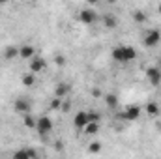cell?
I'll return each instance as SVG.
<instances>
[{"label": "cell", "mask_w": 161, "mask_h": 159, "mask_svg": "<svg viewBox=\"0 0 161 159\" xmlns=\"http://www.w3.org/2000/svg\"><path fill=\"white\" fill-rule=\"evenodd\" d=\"M36 129H38L40 135L51 133V131H53V120L49 118V116H40L38 122H36Z\"/></svg>", "instance_id": "1"}, {"label": "cell", "mask_w": 161, "mask_h": 159, "mask_svg": "<svg viewBox=\"0 0 161 159\" xmlns=\"http://www.w3.org/2000/svg\"><path fill=\"white\" fill-rule=\"evenodd\" d=\"M159 41H161V32L159 30H156V28H152V30H148V32L144 34L142 43H144L146 47H156Z\"/></svg>", "instance_id": "2"}, {"label": "cell", "mask_w": 161, "mask_h": 159, "mask_svg": "<svg viewBox=\"0 0 161 159\" xmlns=\"http://www.w3.org/2000/svg\"><path fill=\"white\" fill-rule=\"evenodd\" d=\"M122 118L127 120V122L139 120L141 118V107H139V105H129V107H125V111L122 112Z\"/></svg>", "instance_id": "3"}, {"label": "cell", "mask_w": 161, "mask_h": 159, "mask_svg": "<svg viewBox=\"0 0 161 159\" xmlns=\"http://www.w3.org/2000/svg\"><path fill=\"white\" fill-rule=\"evenodd\" d=\"M45 68H47V62H45V58L36 56V58H32V60H30V73L38 75V73H41Z\"/></svg>", "instance_id": "4"}, {"label": "cell", "mask_w": 161, "mask_h": 159, "mask_svg": "<svg viewBox=\"0 0 161 159\" xmlns=\"http://www.w3.org/2000/svg\"><path fill=\"white\" fill-rule=\"evenodd\" d=\"M88 123H90V122H88V112H86V111H79V112L75 114V118H73V125H75L77 129H84Z\"/></svg>", "instance_id": "5"}, {"label": "cell", "mask_w": 161, "mask_h": 159, "mask_svg": "<svg viewBox=\"0 0 161 159\" xmlns=\"http://www.w3.org/2000/svg\"><path fill=\"white\" fill-rule=\"evenodd\" d=\"M146 79L150 80L152 84H159V80H161V71L156 68V66H150V68H146Z\"/></svg>", "instance_id": "6"}, {"label": "cell", "mask_w": 161, "mask_h": 159, "mask_svg": "<svg viewBox=\"0 0 161 159\" xmlns=\"http://www.w3.org/2000/svg\"><path fill=\"white\" fill-rule=\"evenodd\" d=\"M19 56L23 60H32V58H36V49L32 45H21L19 47Z\"/></svg>", "instance_id": "7"}, {"label": "cell", "mask_w": 161, "mask_h": 159, "mask_svg": "<svg viewBox=\"0 0 161 159\" xmlns=\"http://www.w3.org/2000/svg\"><path fill=\"white\" fill-rule=\"evenodd\" d=\"M96 11L94 9H82L79 13V21L82 23V25H92L94 21H96Z\"/></svg>", "instance_id": "8"}, {"label": "cell", "mask_w": 161, "mask_h": 159, "mask_svg": "<svg viewBox=\"0 0 161 159\" xmlns=\"http://www.w3.org/2000/svg\"><path fill=\"white\" fill-rule=\"evenodd\" d=\"M122 49H124V62H131V60L137 58V51H135L133 47H129V45H122Z\"/></svg>", "instance_id": "9"}, {"label": "cell", "mask_w": 161, "mask_h": 159, "mask_svg": "<svg viewBox=\"0 0 161 159\" xmlns=\"http://www.w3.org/2000/svg\"><path fill=\"white\" fill-rule=\"evenodd\" d=\"M13 107H15L17 112H23V114H28V111H30V105H28L26 99H17V101L13 103Z\"/></svg>", "instance_id": "10"}, {"label": "cell", "mask_w": 161, "mask_h": 159, "mask_svg": "<svg viewBox=\"0 0 161 159\" xmlns=\"http://www.w3.org/2000/svg\"><path fill=\"white\" fill-rule=\"evenodd\" d=\"M69 92V84H66V82H60V84H56V88H54V94H56V97H64L66 94Z\"/></svg>", "instance_id": "11"}, {"label": "cell", "mask_w": 161, "mask_h": 159, "mask_svg": "<svg viewBox=\"0 0 161 159\" xmlns=\"http://www.w3.org/2000/svg\"><path fill=\"white\" fill-rule=\"evenodd\" d=\"M146 114L148 116H159V105L158 103H154V101H150V103H146Z\"/></svg>", "instance_id": "12"}, {"label": "cell", "mask_w": 161, "mask_h": 159, "mask_svg": "<svg viewBox=\"0 0 161 159\" xmlns=\"http://www.w3.org/2000/svg\"><path fill=\"white\" fill-rule=\"evenodd\" d=\"M4 56H6V60H13V58H17L19 56V47H8L6 51H4Z\"/></svg>", "instance_id": "13"}, {"label": "cell", "mask_w": 161, "mask_h": 159, "mask_svg": "<svg viewBox=\"0 0 161 159\" xmlns=\"http://www.w3.org/2000/svg\"><path fill=\"white\" fill-rule=\"evenodd\" d=\"M21 82H23L25 86H34V84H36V75L28 71V73H25V75L21 77Z\"/></svg>", "instance_id": "14"}, {"label": "cell", "mask_w": 161, "mask_h": 159, "mask_svg": "<svg viewBox=\"0 0 161 159\" xmlns=\"http://www.w3.org/2000/svg\"><path fill=\"white\" fill-rule=\"evenodd\" d=\"M103 25H105L107 28H114V26L118 25V21H116L114 15H103Z\"/></svg>", "instance_id": "15"}, {"label": "cell", "mask_w": 161, "mask_h": 159, "mask_svg": "<svg viewBox=\"0 0 161 159\" xmlns=\"http://www.w3.org/2000/svg\"><path fill=\"white\" fill-rule=\"evenodd\" d=\"M105 103H107L111 109H114V107H118V97H116L114 94H107V96H105Z\"/></svg>", "instance_id": "16"}, {"label": "cell", "mask_w": 161, "mask_h": 159, "mask_svg": "<svg viewBox=\"0 0 161 159\" xmlns=\"http://www.w3.org/2000/svg\"><path fill=\"white\" fill-rule=\"evenodd\" d=\"M101 148H103V144H101L99 140H94V142L88 144V152H90V154H99Z\"/></svg>", "instance_id": "17"}, {"label": "cell", "mask_w": 161, "mask_h": 159, "mask_svg": "<svg viewBox=\"0 0 161 159\" xmlns=\"http://www.w3.org/2000/svg\"><path fill=\"white\" fill-rule=\"evenodd\" d=\"M36 122L38 120L34 118V116H30V114H25V118H23V123L26 127H30V129H36Z\"/></svg>", "instance_id": "18"}, {"label": "cell", "mask_w": 161, "mask_h": 159, "mask_svg": "<svg viewBox=\"0 0 161 159\" xmlns=\"http://www.w3.org/2000/svg\"><path fill=\"white\" fill-rule=\"evenodd\" d=\"M13 159H30V156H28V150H26V148L17 150V152L13 154Z\"/></svg>", "instance_id": "19"}, {"label": "cell", "mask_w": 161, "mask_h": 159, "mask_svg": "<svg viewBox=\"0 0 161 159\" xmlns=\"http://www.w3.org/2000/svg\"><path fill=\"white\" fill-rule=\"evenodd\" d=\"M49 107H51L53 111H60V107H62V99H60V97H53L51 103H49Z\"/></svg>", "instance_id": "20"}, {"label": "cell", "mask_w": 161, "mask_h": 159, "mask_svg": "<svg viewBox=\"0 0 161 159\" xmlns=\"http://www.w3.org/2000/svg\"><path fill=\"white\" fill-rule=\"evenodd\" d=\"M84 131H86L88 135H96V133L99 131V123H88V125L84 127Z\"/></svg>", "instance_id": "21"}, {"label": "cell", "mask_w": 161, "mask_h": 159, "mask_svg": "<svg viewBox=\"0 0 161 159\" xmlns=\"http://www.w3.org/2000/svg\"><path fill=\"white\" fill-rule=\"evenodd\" d=\"M99 120H101L99 112H88V122L90 123H99Z\"/></svg>", "instance_id": "22"}, {"label": "cell", "mask_w": 161, "mask_h": 159, "mask_svg": "<svg viewBox=\"0 0 161 159\" xmlns=\"http://www.w3.org/2000/svg\"><path fill=\"white\" fill-rule=\"evenodd\" d=\"M133 19H135L137 23H144V21H146V15H144L142 11H135V13H133Z\"/></svg>", "instance_id": "23"}, {"label": "cell", "mask_w": 161, "mask_h": 159, "mask_svg": "<svg viewBox=\"0 0 161 159\" xmlns=\"http://www.w3.org/2000/svg\"><path fill=\"white\" fill-rule=\"evenodd\" d=\"M54 64L60 66V68L66 66V56H64V54H56V56H54Z\"/></svg>", "instance_id": "24"}, {"label": "cell", "mask_w": 161, "mask_h": 159, "mask_svg": "<svg viewBox=\"0 0 161 159\" xmlns=\"http://www.w3.org/2000/svg\"><path fill=\"white\" fill-rule=\"evenodd\" d=\"M69 109H71V103H69V101H62V107H60V111H62V112H68Z\"/></svg>", "instance_id": "25"}, {"label": "cell", "mask_w": 161, "mask_h": 159, "mask_svg": "<svg viewBox=\"0 0 161 159\" xmlns=\"http://www.w3.org/2000/svg\"><path fill=\"white\" fill-rule=\"evenodd\" d=\"M28 150V156H30V159H38V152L34 150V148H26Z\"/></svg>", "instance_id": "26"}, {"label": "cell", "mask_w": 161, "mask_h": 159, "mask_svg": "<svg viewBox=\"0 0 161 159\" xmlns=\"http://www.w3.org/2000/svg\"><path fill=\"white\" fill-rule=\"evenodd\" d=\"M92 97H101V90L99 88H94L92 90Z\"/></svg>", "instance_id": "27"}, {"label": "cell", "mask_w": 161, "mask_h": 159, "mask_svg": "<svg viewBox=\"0 0 161 159\" xmlns=\"http://www.w3.org/2000/svg\"><path fill=\"white\" fill-rule=\"evenodd\" d=\"M158 9H159V13H161V4H159V6H158Z\"/></svg>", "instance_id": "28"}, {"label": "cell", "mask_w": 161, "mask_h": 159, "mask_svg": "<svg viewBox=\"0 0 161 159\" xmlns=\"http://www.w3.org/2000/svg\"><path fill=\"white\" fill-rule=\"evenodd\" d=\"M159 64H161V60H159Z\"/></svg>", "instance_id": "29"}]
</instances>
